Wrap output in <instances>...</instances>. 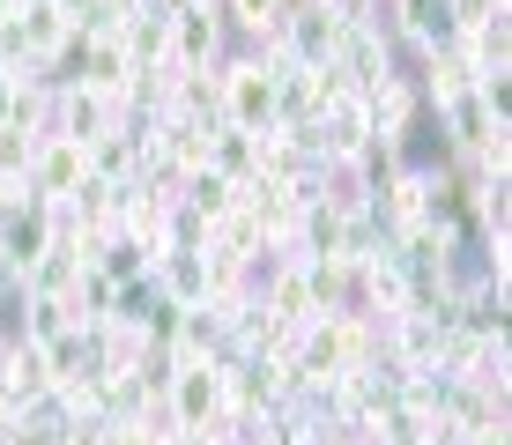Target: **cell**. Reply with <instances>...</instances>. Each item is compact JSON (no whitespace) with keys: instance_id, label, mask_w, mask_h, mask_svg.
Segmentation results:
<instances>
[{"instance_id":"cell-1","label":"cell","mask_w":512,"mask_h":445,"mask_svg":"<svg viewBox=\"0 0 512 445\" xmlns=\"http://www.w3.org/2000/svg\"><path fill=\"white\" fill-rule=\"evenodd\" d=\"M216 127H238V134L275 127V75L253 52H231V60L216 67Z\"/></svg>"},{"instance_id":"cell-2","label":"cell","mask_w":512,"mask_h":445,"mask_svg":"<svg viewBox=\"0 0 512 445\" xmlns=\"http://www.w3.org/2000/svg\"><path fill=\"white\" fill-rule=\"evenodd\" d=\"M112 127H127V104L119 97H104V89L75 82V75L52 82V134L60 141H82V149H90V141L112 134Z\"/></svg>"},{"instance_id":"cell-3","label":"cell","mask_w":512,"mask_h":445,"mask_svg":"<svg viewBox=\"0 0 512 445\" xmlns=\"http://www.w3.org/2000/svg\"><path fill=\"white\" fill-rule=\"evenodd\" d=\"M231 23L216 0H179L171 8V67H223L231 60Z\"/></svg>"},{"instance_id":"cell-4","label":"cell","mask_w":512,"mask_h":445,"mask_svg":"<svg viewBox=\"0 0 512 445\" xmlns=\"http://www.w3.org/2000/svg\"><path fill=\"white\" fill-rule=\"evenodd\" d=\"M334 75H342L357 97H372L379 82H394L401 75V52H394V38L386 30H372V23H342V38H334Z\"/></svg>"},{"instance_id":"cell-5","label":"cell","mask_w":512,"mask_h":445,"mask_svg":"<svg viewBox=\"0 0 512 445\" xmlns=\"http://www.w3.org/2000/svg\"><path fill=\"white\" fill-rule=\"evenodd\" d=\"M82 186H90V149H82V141H60V134H45V141H38V156H30V178H23V193H30L38 208H67Z\"/></svg>"},{"instance_id":"cell-6","label":"cell","mask_w":512,"mask_h":445,"mask_svg":"<svg viewBox=\"0 0 512 445\" xmlns=\"http://www.w3.org/2000/svg\"><path fill=\"white\" fill-rule=\"evenodd\" d=\"M164 408H171L179 431H208V423L223 416V371H216V356H201V364H171Z\"/></svg>"},{"instance_id":"cell-7","label":"cell","mask_w":512,"mask_h":445,"mask_svg":"<svg viewBox=\"0 0 512 445\" xmlns=\"http://www.w3.org/2000/svg\"><path fill=\"white\" fill-rule=\"evenodd\" d=\"M416 119H423V97H416V75H409V67L364 97V127H372V141H394V149H409V141H416Z\"/></svg>"},{"instance_id":"cell-8","label":"cell","mask_w":512,"mask_h":445,"mask_svg":"<svg viewBox=\"0 0 512 445\" xmlns=\"http://www.w3.org/2000/svg\"><path fill=\"white\" fill-rule=\"evenodd\" d=\"M334 38H342V15H334L327 0H290V15H282V45H290L297 67H327Z\"/></svg>"},{"instance_id":"cell-9","label":"cell","mask_w":512,"mask_h":445,"mask_svg":"<svg viewBox=\"0 0 512 445\" xmlns=\"http://www.w3.org/2000/svg\"><path fill=\"white\" fill-rule=\"evenodd\" d=\"M82 267H90V245H82V238H52L45 253L15 275V305H23V297H75Z\"/></svg>"},{"instance_id":"cell-10","label":"cell","mask_w":512,"mask_h":445,"mask_svg":"<svg viewBox=\"0 0 512 445\" xmlns=\"http://www.w3.org/2000/svg\"><path fill=\"white\" fill-rule=\"evenodd\" d=\"M67 75H75V82H90V89H104V97H119V104H127L134 60H127V45H119V38H82V30H75V60H67Z\"/></svg>"},{"instance_id":"cell-11","label":"cell","mask_w":512,"mask_h":445,"mask_svg":"<svg viewBox=\"0 0 512 445\" xmlns=\"http://www.w3.org/2000/svg\"><path fill=\"white\" fill-rule=\"evenodd\" d=\"M149 290L164 297V305H179V312H201L208 305V260L201 253H156V267H149Z\"/></svg>"},{"instance_id":"cell-12","label":"cell","mask_w":512,"mask_h":445,"mask_svg":"<svg viewBox=\"0 0 512 445\" xmlns=\"http://www.w3.org/2000/svg\"><path fill=\"white\" fill-rule=\"evenodd\" d=\"M45 245H52V216H45L38 201H23L15 216H0V267H8V275H23Z\"/></svg>"},{"instance_id":"cell-13","label":"cell","mask_w":512,"mask_h":445,"mask_svg":"<svg viewBox=\"0 0 512 445\" xmlns=\"http://www.w3.org/2000/svg\"><path fill=\"white\" fill-rule=\"evenodd\" d=\"M223 23H231V45L238 52H260L268 38H282V15H290V0H216Z\"/></svg>"},{"instance_id":"cell-14","label":"cell","mask_w":512,"mask_h":445,"mask_svg":"<svg viewBox=\"0 0 512 445\" xmlns=\"http://www.w3.org/2000/svg\"><path fill=\"white\" fill-rule=\"evenodd\" d=\"M238 445H320V423H312L305 408L282 401V408H268V416L245 423V438H238Z\"/></svg>"},{"instance_id":"cell-15","label":"cell","mask_w":512,"mask_h":445,"mask_svg":"<svg viewBox=\"0 0 512 445\" xmlns=\"http://www.w3.org/2000/svg\"><path fill=\"white\" fill-rule=\"evenodd\" d=\"M179 208H193V216H201V223H223V216H231V208H238V186H231V178H216V171H186L179 178Z\"/></svg>"},{"instance_id":"cell-16","label":"cell","mask_w":512,"mask_h":445,"mask_svg":"<svg viewBox=\"0 0 512 445\" xmlns=\"http://www.w3.org/2000/svg\"><path fill=\"white\" fill-rule=\"evenodd\" d=\"M253 149H260V134L208 127V171H216V178H231V186H245V178H253Z\"/></svg>"},{"instance_id":"cell-17","label":"cell","mask_w":512,"mask_h":445,"mask_svg":"<svg viewBox=\"0 0 512 445\" xmlns=\"http://www.w3.org/2000/svg\"><path fill=\"white\" fill-rule=\"evenodd\" d=\"M45 394H52V364H45V349L15 342V364H8V401H15V408H38Z\"/></svg>"},{"instance_id":"cell-18","label":"cell","mask_w":512,"mask_h":445,"mask_svg":"<svg viewBox=\"0 0 512 445\" xmlns=\"http://www.w3.org/2000/svg\"><path fill=\"white\" fill-rule=\"evenodd\" d=\"M97 275H112L119 290H134V282H149V267H156V253H141L134 238H104V253L90 260Z\"/></svg>"},{"instance_id":"cell-19","label":"cell","mask_w":512,"mask_h":445,"mask_svg":"<svg viewBox=\"0 0 512 445\" xmlns=\"http://www.w3.org/2000/svg\"><path fill=\"white\" fill-rule=\"evenodd\" d=\"M305 290H312V319L349 312V267L342 260H305Z\"/></svg>"},{"instance_id":"cell-20","label":"cell","mask_w":512,"mask_h":445,"mask_svg":"<svg viewBox=\"0 0 512 445\" xmlns=\"http://www.w3.org/2000/svg\"><path fill=\"white\" fill-rule=\"evenodd\" d=\"M483 23H512V0H446V30H483Z\"/></svg>"},{"instance_id":"cell-21","label":"cell","mask_w":512,"mask_h":445,"mask_svg":"<svg viewBox=\"0 0 512 445\" xmlns=\"http://www.w3.org/2000/svg\"><path fill=\"white\" fill-rule=\"evenodd\" d=\"M30 156H38V141H30L23 127H0V178H15V186H23V178H30Z\"/></svg>"},{"instance_id":"cell-22","label":"cell","mask_w":512,"mask_h":445,"mask_svg":"<svg viewBox=\"0 0 512 445\" xmlns=\"http://www.w3.org/2000/svg\"><path fill=\"white\" fill-rule=\"evenodd\" d=\"M8 364H15V327H0V394H8Z\"/></svg>"},{"instance_id":"cell-23","label":"cell","mask_w":512,"mask_h":445,"mask_svg":"<svg viewBox=\"0 0 512 445\" xmlns=\"http://www.w3.org/2000/svg\"><path fill=\"white\" fill-rule=\"evenodd\" d=\"M52 8H60L67 23H82V15H90V0H52Z\"/></svg>"},{"instance_id":"cell-24","label":"cell","mask_w":512,"mask_h":445,"mask_svg":"<svg viewBox=\"0 0 512 445\" xmlns=\"http://www.w3.org/2000/svg\"><path fill=\"white\" fill-rule=\"evenodd\" d=\"M8 104H15V75H0V127H8Z\"/></svg>"},{"instance_id":"cell-25","label":"cell","mask_w":512,"mask_h":445,"mask_svg":"<svg viewBox=\"0 0 512 445\" xmlns=\"http://www.w3.org/2000/svg\"><path fill=\"white\" fill-rule=\"evenodd\" d=\"M0 30H8V0H0Z\"/></svg>"}]
</instances>
